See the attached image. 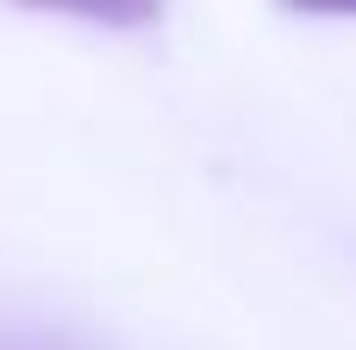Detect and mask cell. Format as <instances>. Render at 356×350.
<instances>
[{"label": "cell", "mask_w": 356, "mask_h": 350, "mask_svg": "<svg viewBox=\"0 0 356 350\" xmlns=\"http://www.w3.org/2000/svg\"><path fill=\"white\" fill-rule=\"evenodd\" d=\"M25 13H63V19H88V25H113V31H138L163 19V0H13Z\"/></svg>", "instance_id": "1"}, {"label": "cell", "mask_w": 356, "mask_h": 350, "mask_svg": "<svg viewBox=\"0 0 356 350\" xmlns=\"http://www.w3.org/2000/svg\"><path fill=\"white\" fill-rule=\"evenodd\" d=\"M282 13H313V19H350L356 0H275Z\"/></svg>", "instance_id": "2"}]
</instances>
